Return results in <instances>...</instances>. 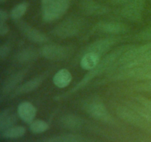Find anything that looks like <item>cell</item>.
Here are the masks:
<instances>
[{
	"label": "cell",
	"instance_id": "6da1fadb",
	"mask_svg": "<svg viewBox=\"0 0 151 142\" xmlns=\"http://www.w3.org/2000/svg\"><path fill=\"white\" fill-rule=\"evenodd\" d=\"M132 45L133 44H124V45L119 46V47H116V49L111 51L109 53L106 54L103 59H101L98 64L94 69L88 71V72L84 75L83 78L76 85L74 86L69 91L66 92V93H63L60 96H56L55 99L61 100V99H66V98L72 96L74 93L78 92L79 90H83L96 77H98L99 75H102V74L106 73V72H110L121 55L125 53Z\"/></svg>",
	"mask_w": 151,
	"mask_h": 142
},
{
	"label": "cell",
	"instance_id": "7a4b0ae2",
	"mask_svg": "<svg viewBox=\"0 0 151 142\" xmlns=\"http://www.w3.org/2000/svg\"><path fill=\"white\" fill-rule=\"evenodd\" d=\"M86 25V20L81 16H72L58 24L51 31L55 36L60 38H69L78 36Z\"/></svg>",
	"mask_w": 151,
	"mask_h": 142
},
{
	"label": "cell",
	"instance_id": "3957f363",
	"mask_svg": "<svg viewBox=\"0 0 151 142\" xmlns=\"http://www.w3.org/2000/svg\"><path fill=\"white\" fill-rule=\"evenodd\" d=\"M107 81L135 80V81H151V63L142 66L128 69L116 70L110 72Z\"/></svg>",
	"mask_w": 151,
	"mask_h": 142
},
{
	"label": "cell",
	"instance_id": "277c9868",
	"mask_svg": "<svg viewBox=\"0 0 151 142\" xmlns=\"http://www.w3.org/2000/svg\"><path fill=\"white\" fill-rule=\"evenodd\" d=\"M82 108L91 117L108 124L114 122L113 117L98 96H91L83 101Z\"/></svg>",
	"mask_w": 151,
	"mask_h": 142
},
{
	"label": "cell",
	"instance_id": "5b68a950",
	"mask_svg": "<svg viewBox=\"0 0 151 142\" xmlns=\"http://www.w3.org/2000/svg\"><path fill=\"white\" fill-rule=\"evenodd\" d=\"M40 56L52 62H62L69 59L75 51L72 45H61L58 44H44L39 49Z\"/></svg>",
	"mask_w": 151,
	"mask_h": 142
},
{
	"label": "cell",
	"instance_id": "8992f818",
	"mask_svg": "<svg viewBox=\"0 0 151 142\" xmlns=\"http://www.w3.org/2000/svg\"><path fill=\"white\" fill-rule=\"evenodd\" d=\"M72 0H52L42 5L41 16L44 22H52L61 18L70 7Z\"/></svg>",
	"mask_w": 151,
	"mask_h": 142
},
{
	"label": "cell",
	"instance_id": "52a82bcc",
	"mask_svg": "<svg viewBox=\"0 0 151 142\" xmlns=\"http://www.w3.org/2000/svg\"><path fill=\"white\" fill-rule=\"evenodd\" d=\"M123 40L124 38L121 36H111L100 38L86 46L82 51L81 55L86 53H94L102 57L103 56H106V53H109L112 47Z\"/></svg>",
	"mask_w": 151,
	"mask_h": 142
},
{
	"label": "cell",
	"instance_id": "ba28073f",
	"mask_svg": "<svg viewBox=\"0 0 151 142\" xmlns=\"http://www.w3.org/2000/svg\"><path fill=\"white\" fill-rule=\"evenodd\" d=\"M116 112L118 116L125 121L135 127L145 130L151 133V124L146 121L139 114L137 113L135 110L131 109L127 105H119L116 108Z\"/></svg>",
	"mask_w": 151,
	"mask_h": 142
},
{
	"label": "cell",
	"instance_id": "9c48e42d",
	"mask_svg": "<svg viewBox=\"0 0 151 142\" xmlns=\"http://www.w3.org/2000/svg\"><path fill=\"white\" fill-rule=\"evenodd\" d=\"M15 25L19 29L21 33L32 42L38 44H44L48 43L50 41V38L45 33L35 28H33L24 21L21 19L15 21Z\"/></svg>",
	"mask_w": 151,
	"mask_h": 142
},
{
	"label": "cell",
	"instance_id": "30bf717a",
	"mask_svg": "<svg viewBox=\"0 0 151 142\" xmlns=\"http://www.w3.org/2000/svg\"><path fill=\"white\" fill-rule=\"evenodd\" d=\"M29 68H23L16 72L9 75L4 79L0 88V99L1 101L6 98V96H10L12 93L19 86L20 83L23 81L25 75H27Z\"/></svg>",
	"mask_w": 151,
	"mask_h": 142
},
{
	"label": "cell",
	"instance_id": "8fae6325",
	"mask_svg": "<svg viewBox=\"0 0 151 142\" xmlns=\"http://www.w3.org/2000/svg\"><path fill=\"white\" fill-rule=\"evenodd\" d=\"M146 1L147 0H131L123 6L120 11L121 15L131 22H141Z\"/></svg>",
	"mask_w": 151,
	"mask_h": 142
},
{
	"label": "cell",
	"instance_id": "7c38bea8",
	"mask_svg": "<svg viewBox=\"0 0 151 142\" xmlns=\"http://www.w3.org/2000/svg\"><path fill=\"white\" fill-rule=\"evenodd\" d=\"M93 30L111 36H119L130 31L129 27L125 24L118 22L101 21L94 25Z\"/></svg>",
	"mask_w": 151,
	"mask_h": 142
},
{
	"label": "cell",
	"instance_id": "4fadbf2b",
	"mask_svg": "<svg viewBox=\"0 0 151 142\" xmlns=\"http://www.w3.org/2000/svg\"><path fill=\"white\" fill-rule=\"evenodd\" d=\"M47 75H48V72H43L42 74H40L39 75H37V76L33 77L31 79L28 80L24 84H20L10 94V99H13L15 97H17V96L27 94V93H31V92L35 91L42 84V83L44 82V79L46 78V77H47Z\"/></svg>",
	"mask_w": 151,
	"mask_h": 142
},
{
	"label": "cell",
	"instance_id": "5bb4252c",
	"mask_svg": "<svg viewBox=\"0 0 151 142\" xmlns=\"http://www.w3.org/2000/svg\"><path fill=\"white\" fill-rule=\"evenodd\" d=\"M79 7L83 14L90 16H103L110 12L109 7L94 0H81Z\"/></svg>",
	"mask_w": 151,
	"mask_h": 142
},
{
	"label": "cell",
	"instance_id": "9a60e30c",
	"mask_svg": "<svg viewBox=\"0 0 151 142\" xmlns=\"http://www.w3.org/2000/svg\"><path fill=\"white\" fill-rule=\"evenodd\" d=\"M37 113V109L32 103L29 101L21 102L17 107V114L19 118L27 124H30Z\"/></svg>",
	"mask_w": 151,
	"mask_h": 142
},
{
	"label": "cell",
	"instance_id": "2e32d148",
	"mask_svg": "<svg viewBox=\"0 0 151 142\" xmlns=\"http://www.w3.org/2000/svg\"><path fill=\"white\" fill-rule=\"evenodd\" d=\"M40 56L39 50L32 47H25L18 52L14 57V60L19 64H29L37 60Z\"/></svg>",
	"mask_w": 151,
	"mask_h": 142
},
{
	"label": "cell",
	"instance_id": "e0dca14e",
	"mask_svg": "<svg viewBox=\"0 0 151 142\" xmlns=\"http://www.w3.org/2000/svg\"><path fill=\"white\" fill-rule=\"evenodd\" d=\"M60 125L66 130L75 131L82 128L83 120L75 114H66L60 118Z\"/></svg>",
	"mask_w": 151,
	"mask_h": 142
},
{
	"label": "cell",
	"instance_id": "ac0fdd59",
	"mask_svg": "<svg viewBox=\"0 0 151 142\" xmlns=\"http://www.w3.org/2000/svg\"><path fill=\"white\" fill-rule=\"evenodd\" d=\"M72 81V73L69 70L66 68L59 70L52 78V83L54 85L60 89L67 87L71 84Z\"/></svg>",
	"mask_w": 151,
	"mask_h": 142
},
{
	"label": "cell",
	"instance_id": "d6986e66",
	"mask_svg": "<svg viewBox=\"0 0 151 142\" xmlns=\"http://www.w3.org/2000/svg\"><path fill=\"white\" fill-rule=\"evenodd\" d=\"M101 60V56L94 53H86L81 55L80 66L83 70H91L94 69Z\"/></svg>",
	"mask_w": 151,
	"mask_h": 142
},
{
	"label": "cell",
	"instance_id": "ffe728a7",
	"mask_svg": "<svg viewBox=\"0 0 151 142\" xmlns=\"http://www.w3.org/2000/svg\"><path fill=\"white\" fill-rule=\"evenodd\" d=\"M17 116L10 109H4L0 112V132L16 124Z\"/></svg>",
	"mask_w": 151,
	"mask_h": 142
},
{
	"label": "cell",
	"instance_id": "44dd1931",
	"mask_svg": "<svg viewBox=\"0 0 151 142\" xmlns=\"http://www.w3.org/2000/svg\"><path fill=\"white\" fill-rule=\"evenodd\" d=\"M26 133V128L23 126H13L1 132V139H17L23 137Z\"/></svg>",
	"mask_w": 151,
	"mask_h": 142
},
{
	"label": "cell",
	"instance_id": "7402d4cb",
	"mask_svg": "<svg viewBox=\"0 0 151 142\" xmlns=\"http://www.w3.org/2000/svg\"><path fill=\"white\" fill-rule=\"evenodd\" d=\"M125 104L135 110L138 114H139L146 121L151 124V112L150 110L145 107L143 105L139 104V102L136 101L135 100L128 101L125 102Z\"/></svg>",
	"mask_w": 151,
	"mask_h": 142
},
{
	"label": "cell",
	"instance_id": "603a6c76",
	"mask_svg": "<svg viewBox=\"0 0 151 142\" xmlns=\"http://www.w3.org/2000/svg\"><path fill=\"white\" fill-rule=\"evenodd\" d=\"M151 63V49L150 50H147L145 53L137 58L135 60L132 61L130 63L124 65V66L120 67L116 70H122V69H128V68H132L135 67L139 66H142V65L148 64Z\"/></svg>",
	"mask_w": 151,
	"mask_h": 142
},
{
	"label": "cell",
	"instance_id": "cb8c5ba5",
	"mask_svg": "<svg viewBox=\"0 0 151 142\" xmlns=\"http://www.w3.org/2000/svg\"><path fill=\"white\" fill-rule=\"evenodd\" d=\"M52 142H88V139L79 135L65 134L50 138Z\"/></svg>",
	"mask_w": 151,
	"mask_h": 142
},
{
	"label": "cell",
	"instance_id": "d4e9b609",
	"mask_svg": "<svg viewBox=\"0 0 151 142\" xmlns=\"http://www.w3.org/2000/svg\"><path fill=\"white\" fill-rule=\"evenodd\" d=\"M28 8V3L23 1L16 4L10 12V17L13 21L20 20L22 16L26 13Z\"/></svg>",
	"mask_w": 151,
	"mask_h": 142
},
{
	"label": "cell",
	"instance_id": "484cf974",
	"mask_svg": "<svg viewBox=\"0 0 151 142\" xmlns=\"http://www.w3.org/2000/svg\"><path fill=\"white\" fill-rule=\"evenodd\" d=\"M50 129V125L44 120L35 119L29 124V130L35 134H41Z\"/></svg>",
	"mask_w": 151,
	"mask_h": 142
},
{
	"label": "cell",
	"instance_id": "4316f807",
	"mask_svg": "<svg viewBox=\"0 0 151 142\" xmlns=\"http://www.w3.org/2000/svg\"><path fill=\"white\" fill-rule=\"evenodd\" d=\"M134 39L151 42V26L145 28L134 36Z\"/></svg>",
	"mask_w": 151,
	"mask_h": 142
},
{
	"label": "cell",
	"instance_id": "83f0119b",
	"mask_svg": "<svg viewBox=\"0 0 151 142\" xmlns=\"http://www.w3.org/2000/svg\"><path fill=\"white\" fill-rule=\"evenodd\" d=\"M134 100H135L136 101L139 102V104H141L142 105L145 106V108H147L148 110H150L151 112V99H147V98L144 97V96H137L133 98Z\"/></svg>",
	"mask_w": 151,
	"mask_h": 142
},
{
	"label": "cell",
	"instance_id": "f1b7e54d",
	"mask_svg": "<svg viewBox=\"0 0 151 142\" xmlns=\"http://www.w3.org/2000/svg\"><path fill=\"white\" fill-rule=\"evenodd\" d=\"M11 48H10V45L7 43L1 44L0 47V59L1 60H4L10 54V52Z\"/></svg>",
	"mask_w": 151,
	"mask_h": 142
},
{
	"label": "cell",
	"instance_id": "f546056e",
	"mask_svg": "<svg viewBox=\"0 0 151 142\" xmlns=\"http://www.w3.org/2000/svg\"><path fill=\"white\" fill-rule=\"evenodd\" d=\"M10 28L9 26L7 25L6 22L4 23H0V36H4L7 35L8 33Z\"/></svg>",
	"mask_w": 151,
	"mask_h": 142
},
{
	"label": "cell",
	"instance_id": "4dcf8cb0",
	"mask_svg": "<svg viewBox=\"0 0 151 142\" xmlns=\"http://www.w3.org/2000/svg\"><path fill=\"white\" fill-rule=\"evenodd\" d=\"M9 16L10 15H8L7 11H5L3 9H1L0 10V23H4V22H6V21L8 19Z\"/></svg>",
	"mask_w": 151,
	"mask_h": 142
},
{
	"label": "cell",
	"instance_id": "1f68e13d",
	"mask_svg": "<svg viewBox=\"0 0 151 142\" xmlns=\"http://www.w3.org/2000/svg\"><path fill=\"white\" fill-rule=\"evenodd\" d=\"M131 0H109L111 3L114 4H121V5H125L129 3Z\"/></svg>",
	"mask_w": 151,
	"mask_h": 142
},
{
	"label": "cell",
	"instance_id": "d6a6232c",
	"mask_svg": "<svg viewBox=\"0 0 151 142\" xmlns=\"http://www.w3.org/2000/svg\"><path fill=\"white\" fill-rule=\"evenodd\" d=\"M50 1H52V0H41L42 5H43V4H47V3L50 2Z\"/></svg>",
	"mask_w": 151,
	"mask_h": 142
},
{
	"label": "cell",
	"instance_id": "836d02e7",
	"mask_svg": "<svg viewBox=\"0 0 151 142\" xmlns=\"http://www.w3.org/2000/svg\"><path fill=\"white\" fill-rule=\"evenodd\" d=\"M7 1V0H0V2L3 3V2H4V1Z\"/></svg>",
	"mask_w": 151,
	"mask_h": 142
},
{
	"label": "cell",
	"instance_id": "e575fe53",
	"mask_svg": "<svg viewBox=\"0 0 151 142\" xmlns=\"http://www.w3.org/2000/svg\"><path fill=\"white\" fill-rule=\"evenodd\" d=\"M44 142H52V141H50V139H49V138H48V139H47V141H44Z\"/></svg>",
	"mask_w": 151,
	"mask_h": 142
}]
</instances>
